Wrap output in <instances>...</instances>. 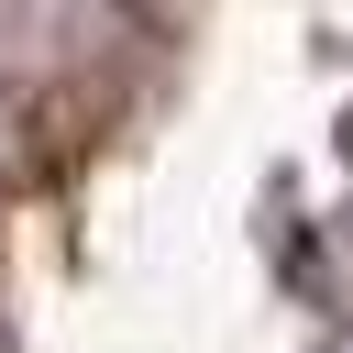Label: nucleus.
I'll list each match as a JSON object with an SVG mask.
<instances>
[{"label":"nucleus","mask_w":353,"mask_h":353,"mask_svg":"<svg viewBox=\"0 0 353 353\" xmlns=\"http://www.w3.org/2000/svg\"><path fill=\"white\" fill-rule=\"evenodd\" d=\"M342 353H353V342H342Z\"/></svg>","instance_id":"obj_1"}]
</instances>
